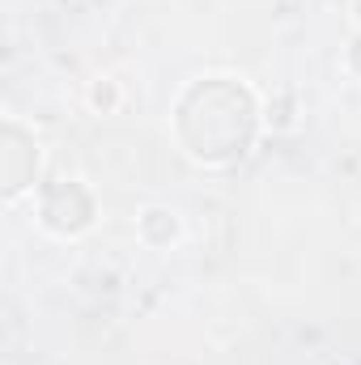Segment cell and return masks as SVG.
<instances>
[{
    "label": "cell",
    "instance_id": "cell-2",
    "mask_svg": "<svg viewBox=\"0 0 361 365\" xmlns=\"http://www.w3.org/2000/svg\"><path fill=\"white\" fill-rule=\"evenodd\" d=\"M349 13H353V21L361 26V0H353V4H349Z\"/></svg>",
    "mask_w": 361,
    "mask_h": 365
},
{
    "label": "cell",
    "instance_id": "cell-1",
    "mask_svg": "<svg viewBox=\"0 0 361 365\" xmlns=\"http://www.w3.org/2000/svg\"><path fill=\"white\" fill-rule=\"evenodd\" d=\"M93 106H115V86H111V81H106V86H93Z\"/></svg>",
    "mask_w": 361,
    "mask_h": 365
}]
</instances>
